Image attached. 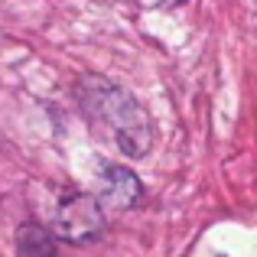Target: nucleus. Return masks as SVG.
Here are the masks:
<instances>
[{
	"label": "nucleus",
	"instance_id": "1",
	"mask_svg": "<svg viewBox=\"0 0 257 257\" xmlns=\"http://www.w3.org/2000/svg\"><path fill=\"white\" fill-rule=\"evenodd\" d=\"M85 114L98 127H104L107 137L127 153V157H144L153 144V124L147 117V111L137 104L134 94H127L124 88L111 82H98L88 78L78 91Z\"/></svg>",
	"mask_w": 257,
	"mask_h": 257
},
{
	"label": "nucleus",
	"instance_id": "2",
	"mask_svg": "<svg viewBox=\"0 0 257 257\" xmlns=\"http://www.w3.org/2000/svg\"><path fill=\"white\" fill-rule=\"evenodd\" d=\"M104 231V212L94 195H69L56 212V234L72 244H88Z\"/></svg>",
	"mask_w": 257,
	"mask_h": 257
},
{
	"label": "nucleus",
	"instance_id": "3",
	"mask_svg": "<svg viewBox=\"0 0 257 257\" xmlns=\"http://www.w3.org/2000/svg\"><path fill=\"white\" fill-rule=\"evenodd\" d=\"M101 202L107 208H131L140 202V179L127 166H107L101 179Z\"/></svg>",
	"mask_w": 257,
	"mask_h": 257
},
{
	"label": "nucleus",
	"instance_id": "4",
	"mask_svg": "<svg viewBox=\"0 0 257 257\" xmlns=\"http://www.w3.org/2000/svg\"><path fill=\"white\" fill-rule=\"evenodd\" d=\"M17 257H56L49 231L39 225H23L17 231Z\"/></svg>",
	"mask_w": 257,
	"mask_h": 257
},
{
	"label": "nucleus",
	"instance_id": "5",
	"mask_svg": "<svg viewBox=\"0 0 257 257\" xmlns=\"http://www.w3.org/2000/svg\"><path fill=\"white\" fill-rule=\"evenodd\" d=\"M157 7H179V4H186V0H153Z\"/></svg>",
	"mask_w": 257,
	"mask_h": 257
}]
</instances>
